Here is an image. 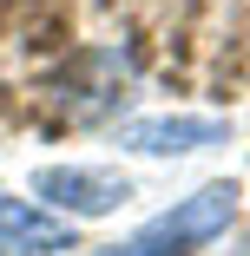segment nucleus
<instances>
[{
  "instance_id": "obj_1",
  "label": "nucleus",
  "mask_w": 250,
  "mask_h": 256,
  "mask_svg": "<svg viewBox=\"0 0 250 256\" xmlns=\"http://www.w3.org/2000/svg\"><path fill=\"white\" fill-rule=\"evenodd\" d=\"M230 224H237V184L217 178V184H197L191 197H178L165 217H152L132 243H119L112 256H197L204 243H217Z\"/></svg>"
},
{
  "instance_id": "obj_2",
  "label": "nucleus",
  "mask_w": 250,
  "mask_h": 256,
  "mask_svg": "<svg viewBox=\"0 0 250 256\" xmlns=\"http://www.w3.org/2000/svg\"><path fill=\"white\" fill-rule=\"evenodd\" d=\"M33 197L73 224V217H106V210H119V204L132 197V184H125L119 171H106V164H46V171H33Z\"/></svg>"
},
{
  "instance_id": "obj_3",
  "label": "nucleus",
  "mask_w": 250,
  "mask_h": 256,
  "mask_svg": "<svg viewBox=\"0 0 250 256\" xmlns=\"http://www.w3.org/2000/svg\"><path fill=\"white\" fill-rule=\"evenodd\" d=\"M230 125L224 118H132L119 125V144L125 151H145V158H184V151H204V144H224Z\"/></svg>"
},
{
  "instance_id": "obj_4",
  "label": "nucleus",
  "mask_w": 250,
  "mask_h": 256,
  "mask_svg": "<svg viewBox=\"0 0 250 256\" xmlns=\"http://www.w3.org/2000/svg\"><path fill=\"white\" fill-rule=\"evenodd\" d=\"M73 250V224L27 197H0V256H60Z\"/></svg>"
},
{
  "instance_id": "obj_5",
  "label": "nucleus",
  "mask_w": 250,
  "mask_h": 256,
  "mask_svg": "<svg viewBox=\"0 0 250 256\" xmlns=\"http://www.w3.org/2000/svg\"><path fill=\"white\" fill-rule=\"evenodd\" d=\"M237 256H250V236H243V243H237Z\"/></svg>"
}]
</instances>
